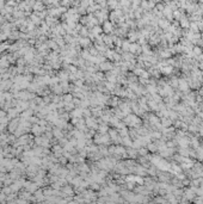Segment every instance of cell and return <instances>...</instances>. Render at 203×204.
<instances>
[{
  "instance_id": "6",
  "label": "cell",
  "mask_w": 203,
  "mask_h": 204,
  "mask_svg": "<svg viewBox=\"0 0 203 204\" xmlns=\"http://www.w3.org/2000/svg\"><path fill=\"white\" fill-rule=\"evenodd\" d=\"M80 43H81V44H82V45H87V44H88V43H90V41H88V39H87V38H82V39H81V41H80Z\"/></svg>"
},
{
  "instance_id": "1",
  "label": "cell",
  "mask_w": 203,
  "mask_h": 204,
  "mask_svg": "<svg viewBox=\"0 0 203 204\" xmlns=\"http://www.w3.org/2000/svg\"><path fill=\"white\" fill-rule=\"evenodd\" d=\"M99 66H100V70H110L112 68L111 63L110 62H105V61H103Z\"/></svg>"
},
{
  "instance_id": "5",
  "label": "cell",
  "mask_w": 203,
  "mask_h": 204,
  "mask_svg": "<svg viewBox=\"0 0 203 204\" xmlns=\"http://www.w3.org/2000/svg\"><path fill=\"white\" fill-rule=\"evenodd\" d=\"M98 129L102 131V134H105V131L108 130V127L106 125H100V127H98Z\"/></svg>"
},
{
  "instance_id": "4",
  "label": "cell",
  "mask_w": 203,
  "mask_h": 204,
  "mask_svg": "<svg viewBox=\"0 0 203 204\" xmlns=\"http://www.w3.org/2000/svg\"><path fill=\"white\" fill-rule=\"evenodd\" d=\"M103 41H104L106 44H111V43H112V39H111V37H109V36L104 37V38H103Z\"/></svg>"
},
{
  "instance_id": "3",
  "label": "cell",
  "mask_w": 203,
  "mask_h": 204,
  "mask_svg": "<svg viewBox=\"0 0 203 204\" xmlns=\"http://www.w3.org/2000/svg\"><path fill=\"white\" fill-rule=\"evenodd\" d=\"M103 27H104V31H105L106 33L111 32V30H112V24H111V21H104Z\"/></svg>"
},
{
  "instance_id": "2",
  "label": "cell",
  "mask_w": 203,
  "mask_h": 204,
  "mask_svg": "<svg viewBox=\"0 0 203 204\" xmlns=\"http://www.w3.org/2000/svg\"><path fill=\"white\" fill-rule=\"evenodd\" d=\"M86 123H87V125H88V127H91V128H98V125H97V122H96V119H94V118L87 117V119H86Z\"/></svg>"
}]
</instances>
